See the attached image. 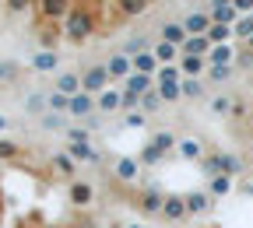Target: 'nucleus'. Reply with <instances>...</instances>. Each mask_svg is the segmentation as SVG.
Wrapping results in <instances>:
<instances>
[{
    "mask_svg": "<svg viewBox=\"0 0 253 228\" xmlns=\"http://www.w3.org/2000/svg\"><path fill=\"white\" fill-rule=\"evenodd\" d=\"M91 32H95V18H91V11H84V7H74V11L67 14V21H63V36H67L71 42H84Z\"/></svg>",
    "mask_w": 253,
    "mask_h": 228,
    "instance_id": "nucleus-1",
    "label": "nucleus"
},
{
    "mask_svg": "<svg viewBox=\"0 0 253 228\" xmlns=\"http://www.w3.org/2000/svg\"><path fill=\"white\" fill-rule=\"evenodd\" d=\"M109 84H113V77L106 71V63H91V67L81 71V91L95 95V99H99L102 91H109Z\"/></svg>",
    "mask_w": 253,
    "mask_h": 228,
    "instance_id": "nucleus-2",
    "label": "nucleus"
},
{
    "mask_svg": "<svg viewBox=\"0 0 253 228\" xmlns=\"http://www.w3.org/2000/svg\"><path fill=\"white\" fill-rule=\"evenodd\" d=\"M134 207H137L144 218H162L166 193H158V190H141V193H137V200H134Z\"/></svg>",
    "mask_w": 253,
    "mask_h": 228,
    "instance_id": "nucleus-3",
    "label": "nucleus"
},
{
    "mask_svg": "<svg viewBox=\"0 0 253 228\" xmlns=\"http://www.w3.org/2000/svg\"><path fill=\"white\" fill-rule=\"evenodd\" d=\"M106 71H109V77L113 81H126L134 74V56H126V53H113L109 60H106Z\"/></svg>",
    "mask_w": 253,
    "mask_h": 228,
    "instance_id": "nucleus-4",
    "label": "nucleus"
},
{
    "mask_svg": "<svg viewBox=\"0 0 253 228\" xmlns=\"http://www.w3.org/2000/svg\"><path fill=\"white\" fill-rule=\"evenodd\" d=\"M95 113H99V102H95V95H88V91H78L74 99H71V113H67V116L88 119V116H95Z\"/></svg>",
    "mask_w": 253,
    "mask_h": 228,
    "instance_id": "nucleus-5",
    "label": "nucleus"
},
{
    "mask_svg": "<svg viewBox=\"0 0 253 228\" xmlns=\"http://www.w3.org/2000/svg\"><path fill=\"white\" fill-rule=\"evenodd\" d=\"M113 176L120 179V183H137V176H141V161L137 158H116L113 161Z\"/></svg>",
    "mask_w": 253,
    "mask_h": 228,
    "instance_id": "nucleus-6",
    "label": "nucleus"
},
{
    "mask_svg": "<svg viewBox=\"0 0 253 228\" xmlns=\"http://www.w3.org/2000/svg\"><path fill=\"white\" fill-rule=\"evenodd\" d=\"M74 7H71V0H39V14L46 21H60V18H67Z\"/></svg>",
    "mask_w": 253,
    "mask_h": 228,
    "instance_id": "nucleus-7",
    "label": "nucleus"
},
{
    "mask_svg": "<svg viewBox=\"0 0 253 228\" xmlns=\"http://www.w3.org/2000/svg\"><path fill=\"white\" fill-rule=\"evenodd\" d=\"M186 214H208L211 207H214V197L208 190H197V193H186Z\"/></svg>",
    "mask_w": 253,
    "mask_h": 228,
    "instance_id": "nucleus-8",
    "label": "nucleus"
},
{
    "mask_svg": "<svg viewBox=\"0 0 253 228\" xmlns=\"http://www.w3.org/2000/svg\"><path fill=\"white\" fill-rule=\"evenodd\" d=\"M183 25H186L190 36H208V28L214 25V18H211V11H190Z\"/></svg>",
    "mask_w": 253,
    "mask_h": 228,
    "instance_id": "nucleus-9",
    "label": "nucleus"
},
{
    "mask_svg": "<svg viewBox=\"0 0 253 228\" xmlns=\"http://www.w3.org/2000/svg\"><path fill=\"white\" fill-rule=\"evenodd\" d=\"M67 197H71V204H74V207H88V204L95 200V186H91V183H84V179H74Z\"/></svg>",
    "mask_w": 253,
    "mask_h": 228,
    "instance_id": "nucleus-10",
    "label": "nucleus"
},
{
    "mask_svg": "<svg viewBox=\"0 0 253 228\" xmlns=\"http://www.w3.org/2000/svg\"><path fill=\"white\" fill-rule=\"evenodd\" d=\"M186 39H190V32H186V25L183 21H166L162 25V42H172V46H186Z\"/></svg>",
    "mask_w": 253,
    "mask_h": 228,
    "instance_id": "nucleus-11",
    "label": "nucleus"
},
{
    "mask_svg": "<svg viewBox=\"0 0 253 228\" xmlns=\"http://www.w3.org/2000/svg\"><path fill=\"white\" fill-rule=\"evenodd\" d=\"M56 67H60L56 49H39L36 56H32V71H39V74H53Z\"/></svg>",
    "mask_w": 253,
    "mask_h": 228,
    "instance_id": "nucleus-12",
    "label": "nucleus"
},
{
    "mask_svg": "<svg viewBox=\"0 0 253 228\" xmlns=\"http://www.w3.org/2000/svg\"><path fill=\"white\" fill-rule=\"evenodd\" d=\"M162 218L166 221H183L186 218V200L183 197H176V193H166V207H162Z\"/></svg>",
    "mask_w": 253,
    "mask_h": 228,
    "instance_id": "nucleus-13",
    "label": "nucleus"
},
{
    "mask_svg": "<svg viewBox=\"0 0 253 228\" xmlns=\"http://www.w3.org/2000/svg\"><path fill=\"white\" fill-rule=\"evenodd\" d=\"M176 154H179V158H186V161H201V158H204V144H201L197 137H179Z\"/></svg>",
    "mask_w": 253,
    "mask_h": 228,
    "instance_id": "nucleus-14",
    "label": "nucleus"
},
{
    "mask_svg": "<svg viewBox=\"0 0 253 228\" xmlns=\"http://www.w3.org/2000/svg\"><path fill=\"white\" fill-rule=\"evenodd\" d=\"M158 84H155V77H148V74H130V77H126L123 81V91H134V95H148V91H155Z\"/></svg>",
    "mask_w": 253,
    "mask_h": 228,
    "instance_id": "nucleus-15",
    "label": "nucleus"
},
{
    "mask_svg": "<svg viewBox=\"0 0 253 228\" xmlns=\"http://www.w3.org/2000/svg\"><path fill=\"white\" fill-rule=\"evenodd\" d=\"M53 91H63V95H71V99H74V95L81 91V74H56L53 77Z\"/></svg>",
    "mask_w": 253,
    "mask_h": 228,
    "instance_id": "nucleus-16",
    "label": "nucleus"
},
{
    "mask_svg": "<svg viewBox=\"0 0 253 228\" xmlns=\"http://www.w3.org/2000/svg\"><path fill=\"white\" fill-rule=\"evenodd\" d=\"M134 71H137V74H148V77H155L158 71H162V63H158V56H155V49H148V53H141V56H134Z\"/></svg>",
    "mask_w": 253,
    "mask_h": 228,
    "instance_id": "nucleus-17",
    "label": "nucleus"
},
{
    "mask_svg": "<svg viewBox=\"0 0 253 228\" xmlns=\"http://www.w3.org/2000/svg\"><path fill=\"white\" fill-rule=\"evenodd\" d=\"M214 46H211V39L208 36H190L186 39V46H183V56H204L208 60V53H211Z\"/></svg>",
    "mask_w": 253,
    "mask_h": 228,
    "instance_id": "nucleus-18",
    "label": "nucleus"
},
{
    "mask_svg": "<svg viewBox=\"0 0 253 228\" xmlns=\"http://www.w3.org/2000/svg\"><path fill=\"white\" fill-rule=\"evenodd\" d=\"M155 151H162V154H169V151H176V144H179V137L172 134V130H158V134H151V141H148Z\"/></svg>",
    "mask_w": 253,
    "mask_h": 228,
    "instance_id": "nucleus-19",
    "label": "nucleus"
},
{
    "mask_svg": "<svg viewBox=\"0 0 253 228\" xmlns=\"http://www.w3.org/2000/svg\"><path fill=\"white\" fill-rule=\"evenodd\" d=\"M49 165L63 176V179H74V172H78V165H74V158L67 154V151H56L53 158H49Z\"/></svg>",
    "mask_w": 253,
    "mask_h": 228,
    "instance_id": "nucleus-20",
    "label": "nucleus"
},
{
    "mask_svg": "<svg viewBox=\"0 0 253 228\" xmlns=\"http://www.w3.org/2000/svg\"><path fill=\"white\" fill-rule=\"evenodd\" d=\"M95 102H99V113H120V109H123V91L109 88V91H102Z\"/></svg>",
    "mask_w": 253,
    "mask_h": 228,
    "instance_id": "nucleus-21",
    "label": "nucleus"
},
{
    "mask_svg": "<svg viewBox=\"0 0 253 228\" xmlns=\"http://www.w3.org/2000/svg\"><path fill=\"white\" fill-rule=\"evenodd\" d=\"M179 71H183V77H201V74H208V60L204 56H183Z\"/></svg>",
    "mask_w": 253,
    "mask_h": 228,
    "instance_id": "nucleus-22",
    "label": "nucleus"
},
{
    "mask_svg": "<svg viewBox=\"0 0 253 228\" xmlns=\"http://www.w3.org/2000/svg\"><path fill=\"white\" fill-rule=\"evenodd\" d=\"M232 60H236V53H232V46L225 42V46H214V49L208 53V67H232Z\"/></svg>",
    "mask_w": 253,
    "mask_h": 228,
    "instance_id": "nucleus-23",
    "label": "nucleus"
},
{
    "mask_svg": "<svg viewBox=\"0 0 253 228\" xmlns=\"http://www.w3.org/2000/svg\"><path fill=\"white\" fill-rule=\"evenodd\" d=\"M155 56H158V63L166 67V63H179V60H183V49H179V46H172V42H162V39H158Z\"/></svg>",
    "mask_w": 253,
    "mask_h": 228,
    "instance_id": "nucleus-24",
    "label": "nucleus"
},
{
    "mask_svg": "<svg viewBox=\"0 0 253 228\" xmlns=\"http://www.w3.org/2000/svg\"><path fill=\"white\" fill-rule=\"evenodd\" d=\"M218 165H221V176H229V179L243 172V161L236 154H229V151H218Z\"/></svg>",
    "mask_w": 253,
    "mask_h": 228,
    "instance_id": "nucleus-25",
    "label": "nucleus"
},
{
    "mask_svg": "<svg viewBox=\"0 0 253 228\" xmlns=\"http://www.w3.org/2000/svg\"><path fill=\"white\" fill-rule=\"evenodd\" d=\"M67 154H71L74 161H99V151H95L91 144H71V141H67Z\"/></svg>",
    "mask_w": 253,
    "mask_h": 228,
    "instance_id": "nucleus-26",
    "label": "nucleus"
},
{
    "mask_svg": "<svg viewBox=\"0 0 253 228\" xmlns=\"http://www.w3.org/2000/svg\"><path fill=\"white\" fill-rule=\"evenodd\" d=\"M232 36H236V32H232L229 25H218V21H214V25L208 28V39H211V46H225V42H229Z\"/></svg>",
    "mask_w": 253,
    "mask_h": 228,
    "instance_id": "nucleus-27",
    "label": "nucleus"
},
{
    "mask_svg": "<svg viewBox=\"0 0 253 228\" xmlns=\"http://www.w3.org/2000/svg\"><path fill=\"white\" fill-rule=\"evenodd\" d=\"M46 106H49V113H71V95L49 91V95H46Z\"/></svg>",
    "mask_w": 253,
    "mask_h": 228,
    "instance_id": "nucleus-28",
    "label": "nucleus"
},
{
    "mask_svg": "<svg viewBox=\"0 0 253 228\" xmlns=\"http://www.w3.org/2000/svg\"><path fill=\"white\" fill-rule=\"evenodd\" d=\"M158 95H162V102H176V99H183V88H179V81H158Z\"/></svg>",
    "mask_w": 253,
    "mask_h": 228,
    "instance_id": "nucleus-29",
    "label": "nucleus"
},
{
    "mask_svg": "<svg viewBox=\"0 0 253 228\" xmlns=\"http://www.w3.org/2000/svg\"><path fill=\"white\" fill-rule=\"evenodd\" d=\"M179 88H183L186 99H204V84H201V77H183Z\"/></svg>",
    "mask_w": 253,
    "mask_h": 228,
    "instance_id": "nucleus-30",
    "label": "nucleus"
},
{
    "mask_svg": "<svg viewBox=\"0 0 253 228\" xmlns=\"http://www.w3.org/2000/svg\"><path fill=\"white\" fill-rule=\"evenodd\" d=\"M144 11H148V0H120V14H126V18H137Z\"/></svg>",
    "mask_w": 253,
    "mask_h": 228,
    "instance_id": "nucleus-31",
    "label": "nucleus"
},
{
    "mask_svg": "<svg viewBox=\"0 0 253 228\" xmlns=\"http://www.w3.org/2000/svg\"><path fill=\"white\" fill-rule=\"evenodd\" d=\"M201 172H204L208 179L221 176V165H218V151H211V154H204V158H201Z\"/></svg>",
    "mask_w": 253,
    "mask_h": 228,
    "instance_id": "nucleus-32",
    "label": "nucleus"
},
{
    "mask_svg": "<svg viewBox=\"0 0 253 228\" xmlns=\"http://www.w3.org/2000/svg\"><path fill=\"white\" fill-rule=\"evenodd\" d=\"M229 190H232V179H229V176H214V179L208 183V193H211V197H225Z\"/></svg>",
    "mask_w": 253,
    "mask_h": 228,
    "instance_id": "nucleus-33",
    "label": "nucleus"
},
{
    "mask_svg": "<svg viewBox=\"0 0 253 228\" xmlns=\"http://www.w3.org/2000/svg\"><path fill=\"white\" fill-rule=\"evenodd\" d=\"M232 99H229V95H214V99H211V113H218V116H232Z\"/></svg>",
    "mask_w": 253,
    "mask_h": 228,
    "instance_id": "nucleus-34",
    "label": "nucleus"
},
{
    "mask_svg": "<svg viewBox=\"0 0 253 228\" xmlns=\"http://www.w3.org/2000/svg\"><path fill=\"white\" fill-rule=\"evenodd\" d=\"M148 46H151V42H148L144 36H134V39H126V49H123V53H126V56H141V53H148Z\"/></svg>",
    "mask_w": 253,
    "mask_h": 228,
    "instance_id": "nucleus-35",
    "label": "nucleus"
},
{
    "mask_svg": "<svg viewBox=\"0 0 253 228\" xmlns=\"http://www.w3.org/2000/svg\"><path fill=\"white\" fill-rule=\"evenodd\" d=\"M158 106H166V102H162V95H158V88L148 91V95H141V113H155Z\"/></svg>",
    "mask_w": 253,
    "mask_h": 228,
    "instance_id": "nucleus-36",
    "label": "nucleus"
},
{
    "mask_svg": "<svg viewBox=\"0 0 253 228\" xmlns=\"http://www.w3.org/2000/svg\"><path fill=\"white\" fill-rule=\"evenodd\" d=\"M60 39H63V32H60L56 25H53V28H46V32H42V36H39V42H42V49H56V42H60Z\"/></svg>",
    "mask_w": 253,
    "mask_h": 228,
    "instance_id": "nucleus-37",
    "label": "nucleus"
},
{
    "mask_svg": "<svg viewBox=\"0 0 253 228\" xmlns=\"http://www.w3.org/2000/svg\"><path fill=\"white\" fill-rule=\"evenodd\" d=\"M232 32H236V39H243V42H246V39L253 36V14H243V18H239V25H236Z\"/></svg>",
    "mask_w": 253,
    "mask_h": 228,
    "instance_id": "nucleus-38",
    "label": "nucleus"
},
{
    "mask_svg": "<svg viewBox=\"0 0 253 228\" xmlns=\"http://www.w3.org/2000/svg\"><path fill=\"white\" fill-rule=\"evenodd\" d=\"M67 141L71 144H91V134L84 126H67Z\"/></svg>",
    "mask_w": 253,
    "mask_h": 228,
    "instance_id": "nucleus-39",
    "label": "nucleus"
},
{
    "mask_svg": "<svg viewBox=\"0 0 253 228\" xmlns=\"http://www.w3.org/2000/svg\"><path fill=\"white\" fill-rule=\"evenodd\" d=\"M158 81H183V71H179V63H166V67L158 71Z\"/></svg>",
    "mask_w": 253,
    "mask_h": 228,
    "instance_id": "nucleus-40",
    "label": "nucleus"
},
{
    "mask_svg": "<svg viewBox=\"0 0 253 228\" xmlns=\"http://www.w3.org/2000/svg\"><path fill=\"white\" fill-rule=\"evenodd\" d=\"M137 161H141V165H158V161H162V151H155V148L148 144V148L137 154Z\"/></svg>",
    "mask_w": 253,
    "mask_h": 228,
    "instance_id": "nucleus-41",
    "label": "nucleus"
},
{
    "mask_svg": "<svg viewBox=\"0 0 253 228\" xmlns=\"http://www.w3.org/2000/svg\"><path fill=\"white\" fill-rule=\"evenodd\" d=\"M63 126H67V119H63V116H56V113H46V116H42V130H63Z\"/></svg>",
    "mask_w": 253,
    "mask_h": 228,
    "instance_id": "nucleus-42",
    "label": "nucleus"
},
{
    "mask_svg": "<svg viewBox=\"0 0 253 228\" xmlns=\"http://www.w3.org/2000/svg\"><path fill=\"white\" fill-rule=\"evenodd\" d=\"M18 144L14 141H4V137H0V161H7V158H18Z\"/></svg>",
    "mask_w": 253,
    "mask_h": 228,
    "instance_id": "nucleus-43",
    "label": "nucleus"
},
{
    "mask_svg": "<svg viewBox=\"0 0 253 228\" xmlns=\"http://www.w3.org/2000/svg\"><path fill=\"white\" fill-rule=\"evenodd\" d=\"M208 77H211L214 84H221V81L232 77V67H208Z\"/></svg>",
    "mask_w": 253,
    "mask_h": 228,
    "instance_id": "nucleus-44",
    "label": "nucleus"
},
{
    "mask_svg": "<svg viewBox=\"0 0 253 228\" xmlns=\"http://www.w3.org/2000/svg\"><path fill=\"white\" fill-rule=\"evenodd\" d=\"M18 77V67L14 63H0V81H14Z\"/></svg>",
    "mask_w": 253,
    "mask_h": 228,
    "instance_id": "nucleus-45",
    "label": "nucleus"
},
{
    "mask_svg": "<svg viewBox=\"0 0 253 228\" xmlns=\"http://www.w3.org/2000/svg\"><path fill=\"white\" fill-rule=\"evenodd\" d=\"M32 7V0H7V11L11 14H21V11H28Z\"/></svg>",
    "mask_w": 253,
    "mask_h": 228,
    "instance_id": "nucleus-46",
    "label": "nucleus"
},
{
    "mask_svg": "<svg viewBox=\"0 0 253 228\" xmlns=\"http://www.w3.org/2000/svg\"><path fill=\"white\" fill-rule=\"evenodd\" d=\"M232 7L239 14H253V0H232Z\"/></svg>",
    "mask_w": 253,
    "mask_h": 228,
    "instance_id": "nucleus-47",
    "label": "nucleus"
},
{
    "mask_svg": "<svg viewBox=\"0 0 253 228\" xmlns=\"http://www.w3.org/2000/svg\"><path fill=\"white\" fill-rule=\"evenodd\" d=\"M144 119H148V116L137 109V113H130V116H126V126H144Z\"/></svg>",
    "mask_w": 253,
    "mask_h": 228,
    "instance_id": "nucleus-48",
    "label": "nucleus"
},
{
    "mask_svg": "<svg viewBox=\"0 0 253 228\" xmlns=\"http://www.w3.org/2000/svg\"><path fill=\"white\" fill-rule=\"evenodd\" d=\"M42 102H46V99H42V95H32V99H28V109H32V113H36V109H42Z\"/></svg>",
    "mask_w": 253,
    "mask_h": 228,
    "instance_id": "nucleus-49",
    "label": "nucleus"
},
{
    "mask_svg": "<svg viewBox=\"0 0 253 228\" xmlns=\"http://www.w3.org/2000/svg\"><path fill=\"white\" fill-rule=\"evenodd\" d=\"M232 116L243 119V116H246V102H236V106H232Z\"/></svg>",
    "mask_w": 253,
    "mask_h": 228,
    "instance_id": "nucleus-50",
    "label": "nucleus"
},
{
    "mask_svg": "<svg viewBox=\"0 0 253 228\" xmlns=\"http://www.w3.org/2000/svg\"><path fill=\"white\" fill-rule=\"evenodd\" d=\"M218 7H232V0H211V11H218Z\"/></svg>",
    "mask_w": 253,
    "mask_h": 228,
    "instance_id": "nucleus-51",
    "label": "nucleus"
},
{
    "mask_svg": "<svg viewBox=\"0 0 253 228\" xmlns=\"http://www.w3.org/2000/svg\"><path fill=\"white\" fill-rule=\"evenodd\" d=\"M246 53H253V36H250V39H246Z\"/></svg>",
    "mask_w": 253,
    "mask_h": 228,
    "instance_id": "nucleus-52",
    "label": "nucleus"
},
{
    "mask_svg": "<svg viewBox=\"0 0 253 228\" xmlns=\"http://www.w3.org/2000/svg\"><path fill=\"white\" fill-rule=\"evenodd\" d=\"M4 126H7V116H0V130H4Z\"/></svg>",
    "mask_w": 253,
    "mask_h": 228,
    "instance_id": "nucleus-53",
    "label": "nucleus"
},
{
    "mask_svg": "<svg viewBox=\"0 0 253 228\" xmlns=\"http://www.w3.org/2000/svg\"><path fill=\"white\" fill-rule=\"evenodd\" d=\"M78 228H95V225H91V221H84V225H78Z\"/></svg>",
    "mask_w": 253,
    "mask_h": 228,
    "instance_id": "nucleus-54",
    "label": "nucleus"
},
{
    "mask_svg": "<svg viewBox=\"0 0 253 228\" xmlns=\"http://www.w3.org/2000/svg\"><path fill=\"white\" fill-rule=\"evenodd\" d=\"M246 193H253V186H246Z\"/></svg>",
    "mask_w": 253,
    "mask_h": 228,
    "instance_id": "nucleus-55",
    "label": "nucleus"
},
{
    "mask_svg": "<svg viewBox=\"0 0 253 228\" xmlns=\"http://www.w3.org/2000/svg\"><path fill=\"white\" fill-rule=\"evenodd\" d=\"M130 228H141V225H130Z\"/></svg>",
    "mask_w": 253,
    "mask_h": 228,
    "instance_id": "nucleus-56",
    "label": "nucleus"
}]
</instances>
